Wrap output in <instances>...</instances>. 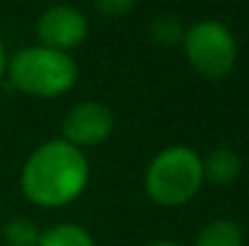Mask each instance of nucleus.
I'll return each instance as SVG.
<instances>
[{
	"instance_id": "nucleus-13",
	"label": "nucleus",
	"mask_w": 249,
	"mask_h": 246,
	"mask_svg": "<svg viewBox=\"0 0 249 246\" xmlns=\"http://www.w3.org/2000/svg\"><path fill=\"white\" fill-rule=\"evenodd\" d=\"M2 70H5V49L0 44V78H2Z\"/></svg>"
},
{
	"instance_id": "nucleus-3",
	"label": "nucleus",
	"mask_w": 249,
	"mask_h": 246,
	"mask_svg": "<svg viewBox=\"0 0 249 246\" xmlns=\"http://www.w3.org/2000/svg\"><path fill=\"white\" fill-rule=\"evenodd\" d=\"M203 181L201 157L184 145L167 148L153 157L145 171V188L153 200L165 205L186 203Z\"/></svg>"
},
{
	"instance_id": "nucleus-4",
	"label": "nucleus",
	"mask_w": 249,
	"mask_h": 246,
	"mask_svg": "<svg viewBox=\"0 0 249 246\" xmlns=\"http://www.w3.org/2000/svg\"><path fill=\"white\" fill-rule=\"evenodd\" d=\"M184 51L191 66L208 80L225 78L237 58L232 32L218 19H203L184 32Z\"/></svg>"
},
{
	"instance_id": "nucleus-10",
	"label": "nucleus",
	"mask_w": 249,
	"mask_h": 246,
	"mask_svg": "<svg viewBox=\"0 0 249 246\" xmlns=\"http://www.w3.org/2000/svg\"><path fill=\"white\" fill-rule=\"evenodd\" d=\"M2 237H5V244L7 246H39L41 232H39V227L32 220L17 217V220H10L5 225Z\"/></svg>"
},
{
	"instance_id": "nucleus-1",
	"label": "nucleus",
	"mask_w": 249,
	"mask_h": 246,
	"mask_svg": "<svg viewBox=\"0 0 249 246\" xmlns=\"http://www.w3.org/2000/svg\"><path fill=\"white\" fill-rule=\"evenodd\" d=\"M89 164L66 140H51L36 148L22 169V191L39 205H66L87 186Z\"/></svg>"
},
{
	"instance_id": "nucleus-5",
	"label": "nucleus",
	"mask_w": 249,
	"mask_h": 246,
	"mask_svg": "<svg viewBox=\"0 0 249 246\" xmlns=\"http://www.w3.org/2000/svg\"><path fill=\"white\" fill-rule=\"evenodd\" d=\"M36 34L46 49L63 51L78 46L87 34V19L71 5H53L36 19Z\"/></svg>"
},
{
	"instance_id": "nucleus-6",
	"label": "nucleus",
	"mask_w": 249,
	"mask_h": 246,
	"mask_svg": "<svg viewBox=\"0 0 249 246\" xmlns=\"http://www.w3.org/2000/svg\"><path fill=\"white\" fill-rule=\"evenodd\" d=\"M114 128L111 111L99 101H83L73 106L63 121V135L71 145H97L109 138Z\"/></svg>"
},
{
	"instance_id": "nucleus-7",
	"label": "nucleus",
	"mask_w": 249,
	"mask_h": 246,
	"mask_svg": "<svg viewBox=\"0 0 249 246\" xmlns=\"http://www.w3.org/2000/svg\"><path fill=\"white\" fill-rule=\"evenodd\" d=\"M203 162V176H208L211 181L215 183H230L237 179L240 169H242V162L237 157V152L228 150V148H218L213 152H208Z\"/></svg>"
},
{
	"instance_id": "nucleus-8",
	"label": "nucleus",
	"mask_w": 249,
	"mask_h": 246,
	"mask_svg": "<svg viewBox=\"0 0 249 246\" xmlns=\"http://www.w3.org/2000/svg\"><path fill=\"white\" fill-rule=\"evenodd\" d=\"M245 234L242 227L232 220H215L201 230L194 246H242Z\"/></svg>"
},
{
	"instance_id": "nucleus-11",
	"label": "nucleus",
	"mask_w": 249,
	"mask_h": 246,
	"mask_svg": "<svg viewBox=\"0 0 249 246\" xmlns=\"http://www.w3.org/2000/svg\"><path fill=\"white\" fill-rule=\"evenodd\" d=\"M150 34L158 44H177L184 39V24L177 15H158L150 22Z\"/></svg>"
},
{
	"instance_id": "nucleus-9",
	"label": "nucleus",
	"mask_w": 249,
	"mask_h": 246,
	"mask_svg": "<svg viewBox=\"0 0 249 246\" xmlns=\"http://www.w3.org/2000/svg\"><path fill=\"white\" fill-rule=\"evenodd\" d=\"M39 246H94V242L78 225H56L41 234Z\"/></svg>"
},
{
	"instance_id": "nucleus-12",
	"label": "nucleus",
	"mask_w": 249,
	"mask_h": 246,
	"mask_svg": "<svg viewBox=\"0 0 249 246\" xmlns=\"http://www.w3.org/2000/svg\"><path fill=\"white\" fill-rule=\"evenodd\" d=\"M94 7L109 17H119V15L131 12L136 7V2H131V0H99V2H94Z\"/></svg>"
},
{
	"instance_id": "nucleus-2",
	"label": "nucleus",
	"mask_w": 249,
	"mask_h": 246,
	"mask_svg": "<svg viewBox=\"0 0 249 246\" xmlns=\"http://www.w3.org/2000/svg\"><path fill=\"white\" fill-rule=\"evenodd\" d=\"M78 78V66L66 51H53L46 46H29L12 56L10 80L17 89L53 97L73 87Z\"/></svg>"
},
{
	"instance_id": "nucleus-14",
	"label": "nucleus",
	"mask_w": 249,
	"mask_h": 246,
	"mask_svg": "<svg viewBox=\"0 0 249 246\" xmlns=\"http://www.w3.org/2000/svg\"><path fill=\"white\" fill-rule=\"evenodd\" d=\"M148 246H179V244H174V242H153V244H148Z\"/></svg>"
}]
</instances>
